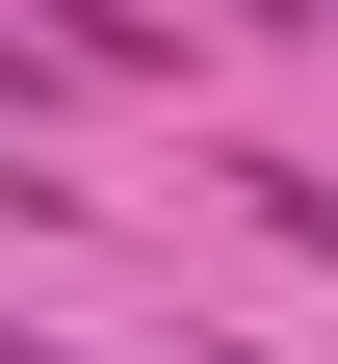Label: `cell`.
<instances>
[{
    "mask_svg": "<svg viewBox=\"0 0 338 364\" xmlns=\"http://www.w3.org/2000/svg\"><path fill=\"white\" fill-rule=\"evenodd\" d=\"M0 364H78V338H26V312H0Z\"/></svg>",
    "mask_w": 338,
    "mask_h": 364,
    "instance_id": "cell-2",
    "label": "cell"
},
{
    "mask_svg": "<svg viewBox=\"0 0 338 364\" xmlns=\"http://www.w3.org/2000/svg\"><path fill=\"white\" fill-rule=\"evenodd\" d=\"M0 130H53V53H26V26H0Z\"/></svg>",
    "mask_w": 338,
    "mask_h": 364,
    "instance_id": "cell-1",
    "label": "cell"
}]
</instances>
